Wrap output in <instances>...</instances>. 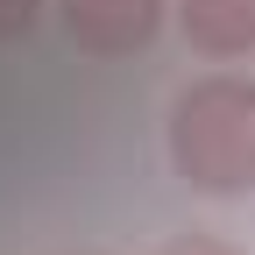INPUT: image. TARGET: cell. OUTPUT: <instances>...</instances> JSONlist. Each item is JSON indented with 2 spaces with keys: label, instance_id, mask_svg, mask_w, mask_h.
Instances as JSON below:
<instances>
[{
  "label": "cell",
  "instance_id": "cell-5",
  "mask_svg": "<svg viewBox=\"0 0 255 255\" xmlns=\"http://www.w3.org/2000/svg\"><path fill=\"white\" fill-rule=\"evenodd\" d=\"M156 255H248V248H234V241H220V234H170Z\"/></svg>",
  "mask_w": 255,
  "mask_h": 255
},
{
  "label": "cell",
  "instance_id": "cell-3",
  "mask_svg": "<svg viewBox=\"0 0 255 255\" xmlns=\"http://www.w3.org/2000/svg\"><path fill=\"white\" fill-rule=\"evenodd\" d=\"M177 28L199 57H255V0H177Z\"/></svg>",
  "mask_w": 255,
  "mask_h": 255
},
{
  "label": "cell",
  "instance_id": "cell-1",
  "mask_svg": "<svg viewBox=\"0 0 255 255\" xmlns=\"http://www.w3.org/2000/svg\"><path fill=\"white\" fill-rule=\"evenodd\" d=\"M170 170L206 199L255 191V78L248 71H199L163 121Z\"/></svg>",
  "mask_w": 255,
  "mask_h": 255
},
{
  "label": "cell",
  "instance_id": "cell-6",
  "mask_svg": "<svg viewBox=\"0 0 255 255\" xmlns=\"http://www.w3.org/2000/svg\"><path fill=\"white\" fill-rule=\"evenodd\" d=\"M71 255H107V248H71Z\"/></svg>",
  "mask_w": 255,
  "mask_h": 255
},
{
  "label": "cell",
  "instance_id": "cell-4",
  "mask_svg": "<svg viewBox=\"0 0 255 255\" xmlns=\"http://www.w3.org/2000/svg\"><path fill=\"white\" fill-rule=\"evenodd\" d=\"M36 14H43V0H0V43H21L36 28Z\"/></svg>",
  "mask_w": 255,
  "mask_h": 255
},
{
  "label": "cell",
  "instance_id": "cell-2",
  "mask_svg": "<svg viewBox=\"0 0 255 255\" xmlns=\"http://www.w3.org/2000/svg\"><path fill=\"white\" fill-rule=\"evenodd\" d=\"M170 0H57V21L64 36L92 57H135L156 43Z\"/></svg>",
  "mask_w": 255,
  "mask_h": 255
}]
</instances>
